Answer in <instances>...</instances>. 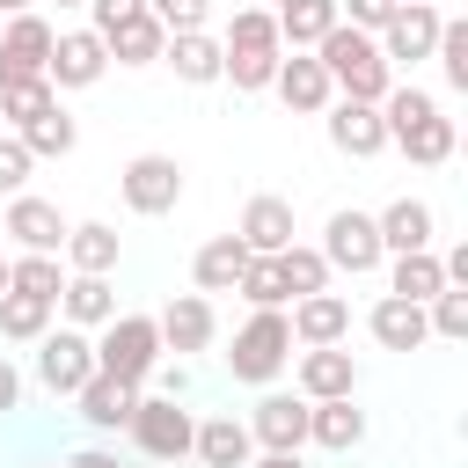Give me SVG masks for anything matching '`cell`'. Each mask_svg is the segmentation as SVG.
<instances>
[{"label": "cell", "mask_w": 468, "mask_h": 468, "mask_svg": "<svg viewBox=\"0 0 468 468\" xmlns=\"http://www.w3.org/2000/svg\"><path fill=\"white\" fill-rule=\"evenodd\" d=\"M314 58H322V73H329V88H336L344 102H373V110H380V95L395 88V66H388L380 44H373L366 29H351V22H336V29L314 44Z\"/></svg>", "instance_id": "1"}, {"label": "cell", "mask_w": 468, "mask_h": 468, "mask_svg": "<svg viewBox=\"0 0 468 468\" xmlns=\"http://www.w3.org/2000/svg\"><path fill=\"white\" fill-rule=\"evenodd\" d=\"M278 58H285V44H278L271 7H234V29L219 44V80H234L241 95H256V88L278 80Z\"/></svg>", "instance_id": "2"}, {"label": "cell", "mask_w": 468, "mask_h": 468, "mask_svg": "<svg viewBox=\"0 0 468 468\" xmlns=\"http://www.w3.org/2000/svg\"><path fill=\"white\" fill-rule=\"evenodd\" d=\"M154 366H161V329H154V314H117V322H102V336H95V373H110V380H124V388H146Z\"/></svg>", "instance_id": "3"}, {"label": "cell", "mask_w": 468, "mask_h": 468, "mask_svg": "<svg viewBox=\"0 0 468 468\" xmlns=\"http://www.w3.org/2000/svg\"><path fill=\"white\" fill-rule=\"evenodd\" d=\"M285 358H292V322H285V307H256V314L234 329V351H227L234 380L263 388V380L285 373Z\"/></svg>", "instance_id": "4"}, {"label": "cell", "mask_w": 468, "mask_h": 468, "mask_svg": "<svg viewBox=\"0 0 468 468\" xmlns=\"http://www.w3.org/2000/svg\"><path fill=\"white\" fill-rule=\"evenodd\" d=\"M124 431H132V446L154 453V461H183L190 439H197V424H190V410H176V395H139Z\"/></svg>", "instance_id": "5"}, {"label": "cell", "mask_w": 468, "mask_h": 468, "mask_svg": "<svg viewBox=\"0 0 468 468\" xmlns=\"http://www.w3.org/2000/svg\"><path fill=\"white\" fill-rule=\"evenodd\" d=\"M117 190H124V205H132L139 219H161V212H176V197H183V168H176V154H132L124 176H117Z\"/></svg>", "instance_id": "6"}, {"label": "cell", "mask_w": 468, "mask_h": 468, "mask_svg": "<svg viewBox=\"0 0 468 468\" xmlns=\"http://www.w3.org/2000/svg\"><path fill=\"white\" fill-rule=\"evenodd\" d=\"M37 380H44L51 395H80V388L95 380V344H88V329H44V336H37Z\"/></svg>", "instance_id": "7"}, {"label": "cell", "mask_w": 468, "mask_h": 468, "mask_svg": "<svg viewBox=\"0 0 468 468\" xmlns=\"http://www.w3.org/2000/svg\"><path fill=\"white\" fill-rule=\"evenodd\" d=\"M51 22L44 15H15L7 22V37H0V88H22V80H44V66H51Z\"/></svg>", "instance_id": "8"}, {"label": "cell", "mask_w": 468, "mask_h": 468, "mask_svg": "<svg viewBox=\"0 0 468 468\" xmlns=\"http://www.w3.org/2000/svg\"><path fill=\"white\" fill-rule=\"evenodd\" d=\"M388 249H380V227H373V212H329V234H322V263L329 271H373Z\"/></svg>", "instance_id": "9"}, {"label": "cell", "mask_w": 468, "mask_h": 468, "mask_svg": "<svg viewBox=\"0 0 468 468\" xmlns=\"http://www.w3.org/2000/svg\"><path fill=\"white\" fill-rule=\"evenodd\" d=\"M439 22H446V15H439L431 0H410V7H395V22H388L373 44H380V58H388V66H417V58H431Z\"/></svg>", "instance_id": "10"}, {"label": "cell", "mask_w": 468, "mask_h": 468, "mask_svg": "<svg viewBox=\"0 0 468 468\" xmlns=\"http://www.w3.org/2000/svg\"><path fill=\"white\" fill-rule=\"evenodd\" d=\"M102 66H110L102 37H95V29H66V37H51V66H44V80H51V88H95Z\"/></svg>", "instance_id": "11"}, {"label": "cell", "mask_w": 468, "mask_h": 468, "mask_svg": "<svg viewBox=\"0 0 468 468\" xmlns=\"http://www.w3.org/2000/svg\"><path fill=\"white\" fill-rule=\"evenodd\" d=\"M0 234H15V249H22V256H58V249H66V219H58V205H51V197H15Z\"/></svg>", "instance_id": "12"}, {"label": "cell", "mask_w": 468, "mask_h": 468, "mask_svg": "<svg viewBox=\"0 0 468 468\" xmlns=\"http://www.w3.org/2000/svg\"><path fill=\"white\" fill-rule=\"evenodd\" d=\"M249 439L263 453H300L307 446V402L300 395H263L256 417H249Z\"/></svg>", "instance_id": "13"}, {"label": "cell", "mask_w": 468, "mask_h": 468, "mask_svg": "<svg viewBox=\"0 0 468 468\" xmlns=\"http://www.w3.org/2000/svg\"><path fill=\"white\" fill-rule=\"evenodd\" d=\"M154 329H161V351H205L212 344V300L205 292H176L161 314H154Z\"/></svg>", "instance_id": "14"}, {"label": "cell", "mask_w": 468, "mask_h": 468, "mask_svg": "<svg viewBox=\"0 0 468 468\" xmlns=\"http://www.w3.org/2000/svg\"><path fill=\"white\" fill-rule=\"evenodd\" d=\"M329 146L351 154V161H373V154L388 146L380 110H373V102H329Z\"/></svg>", "instance_id": "15"}, {"label": "cell", "mask_w": 468, "mask_h": 468, "mask_svg": "<svg viewBox=\"0 0 468 468\" xmlns=\"http://www.w3.org/2000/svg\"><path fill=\"white\" fill-rule=\"evenodd\" d=\"M234 234H241L249 256H278V249H292V205L263 190V197L241 205V227H234Z\"/></svg>", "instance_id": "16"}, {"label": "cell", "mask_w": 468, "mask_h": 468, "mask_svg": "<svg viewBox=\"0 0 468 468\" xmlns=\"http://www.w3.org/2000/svg\"><path fill=\"white\" fill-rule=\"evenodd\" d=\"M292 344H307V351H322V344H344L351 336V307L336 300V292H307V300H292Z\"/></svg>", "instance_id": "17"}, {"label": "cell", "mask_w": 468, "mask_h": 468, "mask_svg": "<svg viewBox=\"0 0 468 468\" xmlns=\"http://www.w3.org/2000/svg\"><path fill=\"white\" fill-rule=\"evenodd\" d=\"M351 388H358L351 351H336V344L300 351V402H336V395H351Z\"/></svg>", "instance_id": "18"}, {"label": "cell", "mask_w": 468, "mask_h": 468, "mask_svg": "<svg viewBox=\"0 0 468 468\" xmlns=\"http://www.w3.org/2000/svg\"><path fill=\"white\" fill-rule=\"evenodd\" d=\"M190 453H197L205 468H249V461H256V439H249L241 417H205L197 439H190Z\"/></svg>", "instance_id": "19"}, {"label": "cell", "mask_w": 468, "mask_h": 468, "mask_svg": "<svg viewBox=\"0 0 468 468\" xmlns=\"http://www.w3.org/2000/svg\"><path fill=\"white\" fill-rule=\"evenodd\" d=\"M278 95H285V110H300V117H314V110H329V73H322V58H278V80H271Z\"/></svg>", "instance_id": "20"}, {"label": "cell", "mask_w": 468, "mask_h": 468, "mask_svg": "<svg viewBox=\"0 0 468 468\" xmlns=\"http://www.w3.org/2000/svg\"><path fill=\"white\" fill-rule=\"evenodd\" d=\"M373 227H380V249H388V256H417V249H431V205H424V197H395Z\"/></svg>", "instance_id": "21"}, {"label": "cell", "mask_w": 468, "mask_h": 468, "mask_svg": "<svg viewBox=\"0 0 468 468\" xmlns=\"http://www.w3.org/2000/svg\"><path fill=\"white\" fill-rule=\"evenodd\" d=\"M307 439L329 446V453H351V446L366 439V410H358L351 395H336V402H307Z\"/></svg>", "instance_id": "22"}, {"label": "cell", "mask_w": 468, "mask_h": 468, "mask_svg": "<svg viewBox=\"0 0 468 468\" xmlns=\"http://www.w3.org/2000/svg\"><path fill=\"white\" fill-rule=\"evenodd\" d=\"M271 22H278V44H322L344 15H336V0H271Z\"/></svg>", "instance_id": "23"}, {"label": "cell", "mask_w": 468, "mask_h": 468, "mask_svg": "<svg viewBox=\"0 0 468 468\" xmlns=\"http://www.w3.org/2000/svg\"><path fill=\"white\" fill-rule=\"evenodd\" d=\"M161 44H168V29H161L146 7H139V15H124L117 29H102V51H110L117 66H154V58H161Z\"/></svg>", "instance_id": "24"}, {"label": "cell", "mask_w": 468, "mask_h": 468, "mask_svg": "<svg viewBox=\"0 0 468 468\" xmlns=\"http://www.w3.org/2000/svg\"><path fill=\"white\" fill-rule=\"evenodd\" d=\"M66 263H73V278H110L117 271V227H102V219L66 227Z\"/></svg>", "instance_id": "25"}, {"label": "cell", "mask_w": 468, "mask_h": 468, "mask_svg": "<svg viewBox=\"0 0 468 468\" xmlns=\"http://www.w3.org/2000/svg\"><path fill=\"white\" fill-rule=\"evenodd\" d=\"M241 271H249V249H241V234H212V241L197 249V263H190L197 292H234V285H241Z\"/></svg>", "instance_id": "26"}, {"label": "cell", "mask_w": 468, "mask_h": 468, "mask_svg": "<svg viewBox=\"0 0 468 468\" xmlns=\"http://www.w3.org/2000/svg\"><path fill=\"white\" fill-rule=\"evenodd\" d=\"M366 322H373L380 351H417V344L431 336V329H424V307H417V300H395V292H388V300H373V314H366Z\"/></svg>", "instance_id": "27"}, {"label": "cell", "mask_w": 468, "mask_h": 468, "mask_svg": "<svg viewBox=\"0 0 468 468\" xmlns=\"http://www.w3.org/2000/svg\"><path fill=\"white\" fill-rule=\"evenodd\" d=\"M73 402H80V417H88L95 431H124V424H132V402H139V388H124V380H110V373H95V380H88Z\"/></svg>", "instance_id": "28"}, {"label": "cell", "mask_w": 468, "mask_h": 468, "mask_svg": "<svg viewBox=\"0 0 468 468\" xmlns=\"http://www.w3.org/2000/svg\"><path fill=\"white\" fill-rule=\"evenodd\" d=\"M161 58H168V66H176V80H190V88H212V80H219V44H212L205 29L168 37V44H161Z\"/></svg>", "instance_id": "29"}, {"label": "cell", "mask_w": 468, "mask_h": 468, "mask_svg": "<svg viewBox=\"0 0 468 468\" xmlns=\"http://www.w3.org/2000/svg\"><path fill=\"white\" fill-rule=\"evenodd\" d=\"M58 307H66L73 329H102V322H117V292H110V278H66Z\"/></svg>", "instance_id": "30"}, {"label": "cell", "mask_w": 468, "mask_h": 468, "mask_svg": "<svg viewBox=\"0 0 468 468\" xmlns=\"http://www.w3.org/2000/svg\"><path fill=\"white\" fill-rule=\"evenodd\" d=\"M388 146H402L410 161H424V168H439V161L453 154V117H439V110H431V117H417V124H402V132H395Z\"/></svg>", "instance_id": "31"}, {"label": "cell", "mask_w": 468, "mask_h": 468, "mask_svg": "<svg viewBox=\"0 0 468 468\" xmlns=\"http://www.w3.org/2000/svg\"><path fill=\"white\" fill-rule=\"evenodd\" d=\"M7 292H22V300H51V307H58V292H66L58 256H7Z\"/></svg>", "instance_id": "32"}, {"label": "cell", "mask_w": 468, "mask_h": 468, "mask_svg": "<svg viewBox=\"0 0 468 468\" xmlns=\"http://www.w3.org/2000/svg\"><path fill=\"white\" fill-rule=\"evenodd\" d=\"M271 263H278V285H285L292 300H307V292H329V263H322V249H300V241H292V249H278Z\"/></svg>", "instance_id": "33"}, {"label": "cell", "mask_w": 468, "mask_h": 468, "mask_svg": "<svg viewBox=\"0 0 468 468\" xmlns=\"http://www.w3.org/2000/svg\"><path fill=\"white\" fill-rule=\"evenodd\" d=\"M439 285H446V271H439V256H431V249L395 256V278H388V292H395V300H417V307H424Z\"/></svg>", "instance_id": "34"}, {"label": "cell", "mask_w": 468, "mask_h": 468, "mask_svg": "<svg viewBox=\"0 0 468 468\" xmlns=\"http://www.w3.org/2000/svg\"><path fill=\"white\" fill-rule=\"evenodd\" d=\"M22 146H29V161H58V154H73V139H80V124L66 117V110H44L29 132H15Z\"/></svg>", "instance_id": "35"}, {"label": "cell", "mask_w": 468, "mask_h": 468, "mask_svg": "<svg viewBox=\"0 0 468 468\" xmlns=\"http://www.w3.org/2000/svg\"><path fill=\"white\" fill-rule=\"evenodd\" d=\"M51 329V300H22V292H0V336L7 344H37Z\"/></svg>", "instance_id": "36"}, {"label": "cell", "mask_w": 468, "mask_h": 468, "mask_svg": "<svg viewBox=\"0 0 468 468\" xmlns=\"http://www.w3.org/2000/svg\"><path fill=\"white\" fill-rule=\"evenodd\" d=\"M44 110H58V88H51V80H22V88H0V117H7L15 132H29Z\"/></svg>", "instance_id": "37"}, {"label": "cell", "mask_w": 468, "mask_h": 468, "mask_svg": "<svg viewBox=\"0 0 468 468\" xmlns=\"http://www.w3.org/2000/svg\"><path fill=\"white\" fill-rule=\"evenodd\" d=\"M424 329L431 336H468V285H439L424 300Z\"/></svg>", "instance_id": "38"}, {"label": "cell", "mask_w": 468, "mask_h": 468, "mask_svg": "<svg viewBox=\"0 0 468 468\" xmlns=\"http://www.w3.org/2000/svg\"><path fill=\"white\" fill-rule=\"evenodd\" d=\"M431 58H439L446 88L461 95V88H468V22H439V44H431Z\"/></svg>", "instance_id": "39"}, {"label": "cell", "mask_w": 468, "mask_h": 468, "mask_svg": "<svg viewBox=\"0 0 468 468\" xmlns=\"http://www.w3.org/2000/svg\"><path fill=\"white\" fill-rule=\"evenodd\" d=\"M234 292H241L249 307H285V300H292V292L278 285V263H271V256H249V271H241Z\"/></svg>", "instance_id": "40"}, {"label": "cell", "mask_w": 468, "mask_h": 468, "mask_svg": "<svg viewBox=\"0 0 468 468\" xmlns=\"http://www.w3.org/2000/svg\"><path fill=\"white\" fill-rule=\"evenodd\" d=\"M205 7H212V0H146V15H154L168 37H190V29H205Z\"/></svg>", "instance_id": "41"}, {"label": "cell", "mask_w": 468, "mask_h": 468, "mask_svg": "<svg viewBox=\"0 0 468 468\" xmlns=\"http://www.w3.org/2000/svg\"><path fill=\"white\" fill-rule=\"evenodd\" d=\"M22 183H29V146H22L15 132H0V190L22 197Z\"/></svg>", "instance_id": "42"}, {"label": "cell", "mask_w": 468, "mask_h": 468, "mask_svg": "<svg viewBox=\"0 0 468 468\" xmlns=\"http://www.w3.org/2000/svg\"><path fill=\"white\" fill-rule=\"evenodd\" d=\"M336 15H351V29H366V37H373V29H388V22H395V0H336Z\"/></svg>", "instance_id": "43"}, {"label": "cell", "mask_w": 468, "mask_h": 468, "mask_svg": "<svg viewBox=\"0 0 468 468\" xmlns=\"http://www.w3.org/2000/svg\"><path fill=\"white\" fill-rule=\"evenodd\" d=\"M139 7H146V0H88V29L102 37V29H117L124 15H139Z\"/></svg>", "instance_id": "44"}, {"label": "cell", "mask_w": 468, "mask_h": 468, "mask_svg": "<svg viewBox=\"0 0 468 468\" xmlns=\"http://www.w3.org/2000/svg\"><path fill=\"white\" fill-rule=\"evenodd\" d=\"M15 402H22V373H15V366H7V358H0V417H7V410H15Z\"/></svg>", "instance_id": "45"}, {"label": "cell", "mask_w": 468, "mask_h": 468, "mask_svg": "<svg viewBox=\"0 0 468 468\" xmlns=\"http://www.w3.org/2000/svg\"><path fill=\"white\" fill-rule=\"evenodd\" d=\"M66 468H117V453H102V446H80Z\"/></svg>", "instance_id": "46"}, {"label": "cell", "mask_w": 468, "mask_h": 468, "mask_svg": "<svg viewBox=\"0 0 468 468\" xmlns=\"http://www.w3.org/2000/svg\"><path fill=\"white\" fill-rule=\"evenodd\" d=\"M249 468H307L300 453H263V461H249Z\"/></svg>", "instance_id": "47"}, {"label": "cell", "mask_w": 468, "mask_h": 468, "mask_svg": "<svg viewBox=\"0 0 468 468\" xmlns=\"http://www.w3.org/2000/svg\"><path fill=\"white\" fill-rule=\"evenodd\" d=\"M0 15H29V0H0Z\"/></svg>", "instance_id": "48"}, {"label": "cell", "mask_w": 468, "mask_h": 468, "mask_svg": "<svg viewBox=\"0 0 468 468\" xmlns=\"http://www.w3.org/2000/svg\"><path fill=\"white\" fill-rule=\"evenodd\" d=\"M0 292H7V249H0Z\"/></svg>", "instance_id": "49"}, {"label": "cell", "mask_w": 468, "mask_h": 468, "mask_svg": "<svg viewBox=\"0 0 468 468\" xmlns=\"http://www.w3.org/2000/svg\"><path fill=\"white\" fill-rule=\"evenodd\" d=\"M234 7H263V0H234Z\"/></svg>", "instance_id": "50"}, {"label": "cell", "mask_w": 468, "mask_h": 468, "mask_svg": "<svg viewBox=\"0 0 468 468\" xmlns=\"http://www.w3.org/2000/svg\"><path fill=\"white\" fill-rule=\"evenodd\" d=\"M58 7H88V0H58Z\"/></svg>", "instance_id": "51"}, {"label": "cell", "mask_w": 468, "mask_h": 468, "mask_svg": "<svg viewBox=\"0 0 468 468\" xmlns=\"http://www.w3.org/2000/svg\"><path fill=\"white\" fill-rule=\"evenodd\" d=\"M395 7H410V0H395Z\"/></svg>", "instance_id": "52"}]
</instances>
